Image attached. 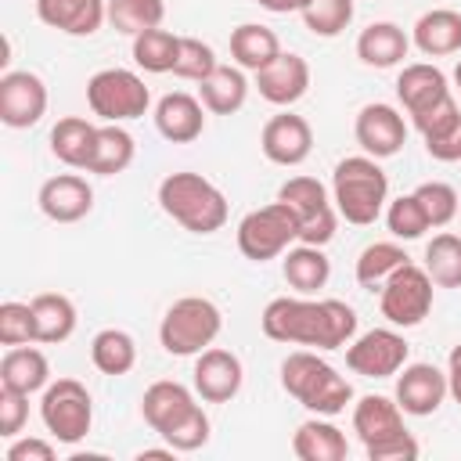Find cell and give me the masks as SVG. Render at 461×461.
I'll return each mask as SVG.
<instances>
[{"label":"cell","mask_w":461,"mask_h":461,"mask_svg":"<svg viewBox=\"0 0 461 461\" xmlns=\"http://www.w3.org/2000/svg\"><path fill=\"white\" fill-rule=\"evenodd\" d=\"M292 454L299 461H346L349 454V443H346V432L339 425H331L328 418L313 414L306 418L295 436H292Z\"/></svg>","instance_id":"25"},{"label":"cell","mask_w":461,"mask_h":461,"mask_svg":"<svg viewBox=\"0 0 461 461\" xmlns=\"http://www.w3.org/2000/svg\"><path fill=\"white\" fill-rule=\"evenodd\" d=\"M216 65H220V61H216V50H212L205 40H198V36H180V58H176V65H173V76L202 83Z\"/></svg>","instance_id":"43"},{"label":"cell","mask_w":461,"mask_h":461,"mask_svg":"<svg viewBox=\"0 0 461 461\" xmlns=\"http://www.w3.org/2000/svg\"><path fill=\"white\" fill-rule=\"evenodd\" d=\"M411 122H414V130L421 133V140H429V137L447 133L454 122H461V108H457L454 94H447V97H443V101H436L432 108H425V112L411 115Z\"/></svg>","instance_id":"45"},{"label":"cell","mask_w":461,"mask_h":461,"mask_svg":"<svg viewBox=\"0 0 461 461\" xmlns=\"http://www.w3.org/2000/svg\"><path fill=\"white\" fill-rule=\"evenodd\" d=\"M86 104L101 122H130L151 108V90L130 68H101L86 79Z\"/></svg>","instance_id":"8"},{"label":"cell","mask_w":461,"mask_h":461,"mask_svg":"<svg viewBox=\"0 0 461 461\" xmlns=\"http://www.w3.org/2000/svg\"><path fill=\"white\" fill-rule=\"evenodd\" d=\"M411 50V36L396 22H371L357 36V58L367 68H396Z\"/></svg>","instance_id":"26"},{"label":"cell","mask_w":461,"mask_h":461,"mask_svg":"<svg viewBox=\"0 0 461 461\" xmlns=\"http://www.w3.org/2000/svg\"><path fill=\"white\" fill-rule=\"evenodd\" d=\"M447 385H450V396L461 403V342L447 357Z\"/></svg>","instance_id":"50"},{"label":"cell","mask_w":461,"mask_h":461,"mask_svg":"<svg viewBox=\"0 0 461 461\" xmlns=\"http://www.w3.org/2000/svg\"><path fill=\"white\" fill-rule=\"evenodd\" d=\"M47 112V83L29 72L14 68L0 76V122L11 130H29Z\"/></svg>","instance_id":"12"},{"label":"cell","mask_w":461,"mask_h":461,"mask_svg":"<svg viewBox=\"0 0 461 461\" xmlns=\"http://www.w3.org/2000/svg\"><path fill=\"white\" fill-rule=\"evenodd\" d=\"M252 76H256L259 97L277 104V108H292L310 90V65L303 54H292V50H281L267 68H259Z\"/></svg>","instance_id":"17"},{"label":"cell","mask_w":461,"mask_h":461,"mask_svg":"<svg viewBox=\"0 0 461 461\" xmlns=\"http://www.w3.org/2000/svg\"><path fill=\"white\" fill-rule=\"evenodd\" d=\"M0 385L18 389L25 396L40 393L50 385V364L36 346H7L4 360H0Z\"/></svg>","instance_id":"27"},{"label":"cell","mask_w":461,"mask_h":461,"mask_svg":"<svg viewBox=\"0 0 461 461\" xmlns=\"http://www.w3.org/2000/svg\"><path fill=\"white\" fill-rule=\"evenodd\" d=\"M40 421L43 429L65 443V447H76L90 436L94 429V400H90V389L79 382V378H58L43 389L40 396Z\"/></svg>","instance_id":"7"},{"label":"cell","mask_w":461,"mask_h":461,"mask_svg":"<svg viewBox=\"0 0 461 461\" xmlns=\"http://www.w3.org/2000/svg\"><path fill=\"white\" fill-rule=\"evenodd\" d=\"M263 11H270V14H295V11H303L310 0H256Z\"/></svg>","instance_id":"51"},{"label":"cell","mask_w":461,"mask_h":461,"mask_svg":"<svg viewBox=\"0 0 461 461\" xmlns=\"http://www.w3.org/2000/svg\"><path fill=\"white\" fill-rule=\"evenodd\" d=\"M292 241H299V212L292 205H285L281 198L245 212L238 223V249L252 263L285 256L292 249Z\"/></svg>","instance_id":"6"},{"label":"cell","mask_w":461,"mask_h":461,"mask_svg":"<svg viewBox=\"0 0 461 461\" xmlns=\"http://www.w3.org/2000/svg\"><path fill=\"white\" fill-rule=\"evenodd\" d=\"M259 328L274 342L310 346V349H342L357 335V310L342 299L277 295L263 306Z\"/></svg>","instance_id":"1"},{"label":"cell","mask_w":461,"mask_h":461,"mask_svg":"<svg viewBox=\"0 0 461 461\" xmlns=\"http://www.w3.org/2000/svg\"><path fill=\"white\" fill-rule=\"evenodd\" d=\"M158 205L173 223H180L191 234H216L227 223V212H230L223 191L212 180H205L202 173H191V169L169 173L158 184Z\"/></svg>","instance_id":"3"},{"label":"cell","mask_w":461,"mask_h":461,"mask_svg":"<svg viewBox=\"0 0 461 461\" xmlns=\"http://www.w3.org/2000/svg\"><path fill=\"white\" fill-rule=\"evenodd\" d=\"M450 396L447 385V371H439L436 364H403L400 378H396V403L403 414L411 418H429L443 407V400Z\"/></svg>","instance_id":"15"},{"label":"cell","mask_w":461,"mask_h":461,"mask_svg":"<svg viewBox=\"0 0 461 461\" xmlns=\"http://www.w3.org/2000/svg\"><path fill=\"white\" fill-rule=\"evenodd\" d=\"M166 18L162 0H108V22L122 36H140L148 29H158Z\"/></svg>","instance_id":"38"},{"label":"cell","mask_w":461,"mask_h":461,"mask_svg":"<svg viewBox=\"0 0 461 461\" xmlns=\"http://www.w3.org/2000/svg\"><path fill=\"white\" fill-rule=\"evenodd\" d=\"M411 43L425 54V58H447L461 50V11L450 7H432L425 11L414 29H411Z\"/></svg>","instance_id":"23"},{"label":"cell","mask_w":461,"mask_h":461,"mask_svg":"<svg viewBox=\"0 0 461 461\" xmlns=\"http://www.w3.org/2000/svg\"><path fill=\"white\" fill-rule=\"evenodd\" d=\"M411 256L396 245V241H371L360 256H357V285L367 292H382V285L407 263Z\"/></svg>","instance_id":"35"},{"label":"cell","mask_w":461,"mask_h":461,"mask_svg":"<svg viewBox=\"0 0 461 461\" xmlns=\"http://www.w3.org/2000/svg\"><path fill=\"white\" fill-rule=\"evenodd\" d=\"M425 151H429V158H436V162H461V122H454L447 133H439V137H429L425 140Z\"/></svg>","instance_id":"49"},{"label":"cell","mask_w":461,"mask_h":461,"mask_svg":"<svg viewBox=\"0 0 461 461\" xmlns=\"http://www.w3.org/2000/svg\"><path fill=\"white\" fill-rule=\"evenodd\" d=\"M353 133H357V144L364 148V155L371 158H393L403 151L407 144V122L403 115L385 104V101H371L357 112V122H353Z\"/></svg>","instance_id":"13"},{"label":"cell","mask_w":461,"mask_h":461,"mask_svg":"<svg viewBox=\"0 0 461 461\" xmlns=\"http://www.w3.org/2000/svg\"><path fill=\"white\" fill-rule=\"evenodd\" d=\"M191 382H194V393L205 400V403H227L241 393V382H245V367L238 360V353L230 349H220V346H209L194 357V371H191Z\"/></svg>","instance_id":"14"},{"label":"cell","mask_w":461,"mask_h":461,"mask_svg":"<svg viewBox=\"0 0 461 461\" xmlns=\"http://www.w3.org/2000/svg\"><path fill=\"white\" fill-rule=\"evenodd\" d=\"M432 277L425 274V267L418 263H403L385 285H382V295H378V310L382 317L393 324V328H414L429 317L432 310Z\"/></svg>","instance_id":"10"},{"label":"cell","mask_w":461,"mask_h":461,"mask_svg":"<svg viewBox=\"0 0 461 461\" xmlns=\"http://www.w3.org/2000/svg\"><path fill=\"white\" fill-rule=\"evenodd\" d=\"M281 274L288 281V288H295L299 295H313L328 285L331 277V259L324 256L321 245H292L285 256H281Z\"/></svg>","instance_id":"28"},{"label":"cell","mask_w":461,"mask_h":461,"mask_svg":"<svg viewBox=\"0 0 461 461\" xmlns=\"http://www.w3.org/2000/svg\"><path fill=\"white\" fill-rule=\"evenodd\" d=\"M299 14H303V25L313 36L331 40L342 29H349V22H353V0H310Z\"/></svg>","instance_id":"39"},{"label":"cell","mask_w":461,"mask_h":461,"mask_svg":"<svg viewBox=\"0 0 461 461\" xmlns=\"http://www.w3.org/2000/svg\"><path fill=\"white\" fill-rule=\"evenodd\" d=\"M0 342L4 346H25L36 342V324H32V306L29 303H0Z\"/></svg>","instance_id":"44"},{"label":"cell","mask_w":461,"mask_h":461,"mask_svg":"<svg viewBox=\"0 0 461 461\" xmlns=\"http://www.w3.org/2000/svg\"><path fill=\"white\" fill-rule=\"evenodd\" d=\"M249 97V79L245 68L238 65H216L202 83H198V101L212 115H234Z\"/></svg>","instance_id":"29"},{"label":"cell","mask_w":461,"mask_h":461,"mask_svg":"<svg viewBox=\"0 0 461 461\" xmlns=\"http://www.w3.org/2000/svg\"><path fill=\"white\" fill-rule=\"evenodd\" d=\"M155 130L169 144H191L205 130V104L194 94L173 90V94L158 97V104H155Z\"/></svg>","instance_id":"19"},{"label":"cell","mask_w":461,"mask_h":461,"mask_svg":"<svg viewBox=\"0 0 461 461\" xmlns=\"http://www.w3.org/2000/svg\"><path fill=\"white\" fill-rule=\"evenodd\" d=\"M36 205L54 223H76L94 209V187L79 173H58V176L43 180Z\"/></svg>","instance_id":"18"},{"label":"cell","mask_w":461,"mask_h":461,"mask_svg":"<svg viewBox=\"0 0 461 461\" xmlns=\"http://www.w3.org/2000/svg\"><path fill=\"white\" fill-rule=\"evenodd\" d=\"M259 148L274 166H303L313 151V130L303 115L295 112H281L274 119H267L263 133H259Z\"/></svg>","instance_id":"16"},{"label":"cell","mask_w":461,"mask_h":461,"mask_svg":"<svg viewBox=\"0 0 461 461\" xmlns=\"http://www.w3.org/2000/svg\"><path fill=\"white\" fill-rule=\"evenodd\" d=\"M4 457L7 461H54L58 457V450H54V443H47V439H40V436H25V439H11V447L4 450Z\"/></svg>","instance_id":"48"},{"label":"cell","mask_w":461,"mask_h":461,"mask_svg":"<svg viewBox=\"0 0 461 461\" xmlns=\"http://www.w3.org/2000/svg\"><path fill=\"white\" fill-rule=\"evenodd\" d=\"M94 140H97V126L83 115H65L54 122L50 130V155L72 169H86L90 162V151H94Z\"/></svg>","instance_id":"31"},{"label":"cell","mask_w":461,"mask_h":461,"mask_svg":"<svg viewBox=\"0 0 461 461\" xmlns=\"http://www.w3.org/2000/svg\"><path fill=\"white\" fill-rule=\"evenodd\" d=\"M223 328V313L212 299L205 295H184L176 299L158 324V346L169 357H198L216 342Z\"/></svg>","instance_id":"5"},{"label":"cell","mask_w":461,"mask_h":461,"mask_svg":"<svg viewBox=\"0 0 461 461\" xmlns=\"http://www.w3.org/2000/svg\"><path fill=\"white\" fill-rule=\"evenodd\" d=\"M209 436H212V421H209L205 407L198 403V407H191L162 439H166L176 454H194V450H202V447L209 443Z\"/></svg>","instance_id":"41"},{"label":"cell","mask_w":461,"mask_h":461,"mask_svg":"<svg viewBox=\"0 0 461 461\" xmlns=\"http://www.w3.org/2000/svg\"><path fill=\"white\" fill-rule=\"evenodd\" d=\"M364 450H367V457H371V461H414L421 447H418V439H414L411 432H400V436L382 439V443L364 447Z\"/></svg>","instance_id":"47"},{"label":"cell","mask_w":461,"mask_h":461,"mask_svg":"<svg viewBox=\"0 0 461 461\" xmlns=\"http://www.w3.org/2000/svg\"><path fill=\"white\" fill-rule=\"evenodd\" d=\"M450 94L447 86V76L429 65V61H414V65H403V72L396 76V97L403 104L407 115H418L425 108H432L436 101H443Z\"/></svg>","instance_id":"24"},{"label":"cell","mask_w":461,"mask_h":461,"mask_svg":"<svg viewBox=\"0 0 461 461\" xmlns=\"http://www.w3.org/2000/svg\"><path fill=\"white\" fill-rule=\"evenodd\" d=\"M407 339L396 328H371L346 346V367L364 378H393L407 364Z\"/></svg>","instance_id":"11"},{"label":"cell","mask_w":461,"mask_h":461,"mask_svg":"<svg viewBox=\"0 0 461 461\" xmlns=\"http://www.w3.org/2000/svg\"><path fill=\"white\" fill-rule=\"evenodd\" d=\"M277 54H281L277 32L267 29V25H259V22H241V25L230 32V58H234V65L245 68V72L267 68Z\"/></svg>","instance_id":"32"},{"label":"cell","mask_w":461,"mask_h":461,"mask_svg":"<svg viewBox=\"0 0 461 461\" xmlns=\"http://www.w3.org/2000/svg\"><path fill=\"white\" fill-rule=\"evenodd\" d=\"M414 194H418V202H421V209H425V216H429L432 227H447L461 212L457 191L450 184H443V180H425V184L414 187Z\"/></svg>","instance_id":"42"},{"label":"cell","mask_w":461,"mask_h":461,"mask_svg":"<svg viewBox=\"0 0 461 461\" xmlns=\"http://www.w3.org/2000/svg\"><path fill=\"white\" fill-rule=\"evenodd\" d=\"M25 418H29V396L18 393V389L0 385V436L14 439L25 425Z\"/></svg>","instance_id":"46"},{"label":"cell","mask_w":461,"mask_h":461,"mask_svg":"<svg viewBox=\"0 0 461 461\" xmlns=\"http://www.w3.org/2000/svg\"><path fill=\"white\" fill-rule=\"evenodd\" d=\"M454 83H457V90H461V61L454 65Z\"/></svg>","instance_id":"52"},{"label":"cell","mask_w":461,"mask_h":461,"mask_svg":"<svg viewBox=\"0 0 461 461\" xmlns=\"http://www.w3.org/2000/svg\"><path fill=\"white\" fill-rule=\"evenodd\" d=\"M353 432L360 436L364 447H375V443H382V439H393V436L407 432L400 403L389 400V396H378V393L360 396V400L353 403Z\"/></svg>","instance_id":"22"},{"label":"cell","mask_w":461,"mask_h":461,"mask_svg":"<svg viewBox=\"0 0 461 461\" xmlns=\"http://www.w3.org/2000/svg\"><path fill=\"white\" fill-rule=\"evenodd\" d=\"M133 155H137V144H133L130 130H122L119 122H104V126H97V140H94V151H90L86 173L115 176V173L130 169Z\"/></svg>","instance_id":"33"},{"label":"cell","mask_w":461,"mask_h":461,"mask_svg":"<svg viewBox=\"0 0 461 461\" xmlns=\"http://www.w3.org/2000/svg\"><path fill=\"white\" fill-rule=\"evenodd\" d=\"M191 407H198L194 393L187 385H180V382H169V378L151 382L144 389V396H140V414L151 425V432H158V436H166Z\"/></svg>","instance_id":"21"},{"label":"cell","mask_w":461,"mask_h":461,"mask_svg":"<svg viewBox=\"0 0 461 461\" xmlns=\"http://www.w3.org/2000/svg\"><path fill=\"white\" fill-rule=\"evenodd\" d=\"M176 58H180V36H173L169 29H148V32L133 36L137 68H144L151 76H162V72H173Z\"/></svg>","instance_id":"37"},{"label":"cell","mask_w":461,"mask_h":461,"mask_svg":"<svg viewBox=\"0 0 461 461\" xmlns=\"http://www.w3.org/2000/svg\"><path fill=\"white\" fill-rule=\"evenodd\" d=\"M32 306V324H36V342L58 346L76 331V303L61 292H40L29 299Z\"/></svg>","instance_id":"30"},{"label":"cell","mask_w":461,"mask_h":461,"mask_svg":"<svg viewBox=\"0 0 461 461\" xmlns=\"http://www.w3.org/2000/svg\"><path fill=\"white\" fill-rule=\"evenodd\" d=\"M385 227H389L393 238L414 241V238H421L432 223H429V216H425L418 194L411 191V194H400V198H393V202L385 205Z\"/></svg>","instance_id":"40"},{"label":"cell","mask_w":461,"mask_h":461,"mask_svg":"<svg viewBox=\"0 0 461 461\" xmlns=\"http://www.w3.org/2000/svg\"><path fill=\"white\" fill-rule=\"evenodd\" d=\"M331 202L339 216L353 227H367L382 216L389 202V176L371 155H349L331 173Z\"/></svg>","instance_id":"4"},{"label":"cell","mask_w":461,"mask_h":461,"mask_svg":"<svg viewBox=\"0 0 461 461\" xmlns=\"http://www.w3.org/2000/svg\"><path fill=\"white\" fill-rule=\"evenodd\" d=\"M425 274L436 288H461V234L439 230L425 245Z\"/></svg>","instance_id":"36"},{"label":"cell","mask_w":461,"mask_h":461,"mask_svg":"<svg viewBox=\"0 0 461 461\" xmlns=\"http://www.w3.org/2000/svg\"><path fill=\"white\" fill-rule=\"evenodd\" d=\"M36 18L65 36H94L108 22V0H36Z\"/></svg>","instance_id":"20"},{"label":"cell","mask_w":461,"mask_h":461,"mask_svg":"<svg viewBox=\"0 0 461 461\" xmlns=\"http://www.w3.org/2000/svg\"><path fill=\"white\" fill-rule=\"evenodd\" d=\"M277 198L299 212V241L303 245H328L335 238L339 209L328 198V187L317 176H288L277 187Z\"/></svg>","instance_id":"9"},{"label":"cell","mask_w":461,"mask_h":461,"mask_svg":"<svg viewBox=\"0 0 461 461\" xmlns=\"http://www.w3.org/2000/svg\"><path fill=\"white\" fill-rule=\"evenodd\" d=\"M90 360L101 375H130L137 364V342L122 328H101L90 342Z\"/></svg>","instance_id":"34"},{"label":"cell","mask_w":461,"mask_h":461,"mask_svg":"<svg viewBox=\"0 0 461 461\" xmlns=\"http://www.w3.org/2000/svg\"><path fill=\"white\" fill-rule=\"evenodd\" d=\"M281 385L299 407L321 418L342 414L353 400V385L313 349H295L281 360Z\"/></svg>","instance_id":"2"}]
</instances>
